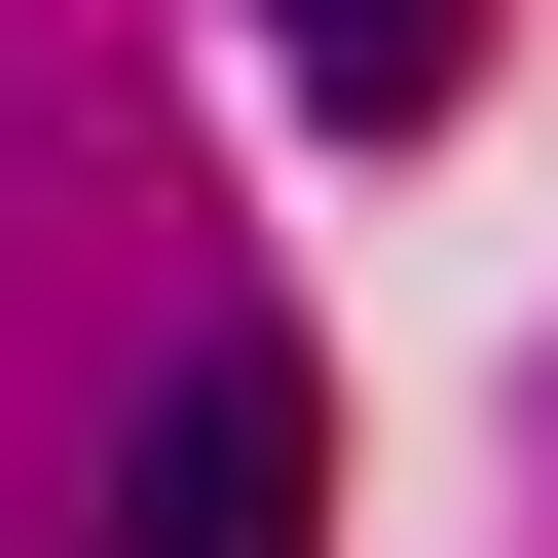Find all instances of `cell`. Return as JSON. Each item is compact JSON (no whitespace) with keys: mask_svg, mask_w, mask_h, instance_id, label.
Returning a JSON list of instances; mask_svg holds the SVG:
<instances>
[{"mask_svg":"<svg viewBox=\"0 0 558 558\" xmlns=\"http://www.w3.org/2000/svg\"><path fill=\"white\" fill-rule=\"evenodd\" d=\"M260 75H299V112H336V149H410V112H447V75H484V0H260Z\"/></svg>","mask_w":558,"mask_h":558,"instance_id":"2","label":"cell"},{"mask_svg":"<svg viewBox=\"0 0 558 558\" xmlns=\"http://www.w3.org/2000/svg\"><path fill=\"white\" fill-rule=\"evenodd\" d=\"M112 558H336V410L223 336V373H186L149 447H112Z\"/></svg>","mask_w":558,"mask_h":558,"instance_id":"1","label":"cell"}]
</instances>
